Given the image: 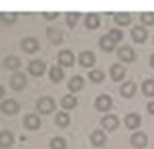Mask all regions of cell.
Returning a JSON list of instances; mask_svg holds the SVG:
<instances>
[{
    "label": "cell",
    "instance_id": "obj_1",
    "mask_svg": "<svg viewBox=\"0 0 154 149\" xmlns=\"http://www.w3.org/2000/svg\"><path fill=\"white\" fill-rule=\"evenodd\" d=\"M35 108L40 114H51L57 109V101L51 96H40L35 103Z\"/></svg>",
    "mask_w": 154,
    "mask_h": 149
},
{
    "label": "cell",
    "instance_id": "obj_2",
    "mask_svg": "<svg viewBox=\"0 0 154 149\" xmlns=\"http://www.w3.org/2000/svg\"><path fill=\"white\" fill-rule=\"evenodd\" d=\"M45 71H47V63H45L43 60L33 58V60H30V61H28L27 73L30 76H33V78H40V76H43Z\"/></svg>",
    "mask_w": 154,
    "mask_h": 149
},
{
    "label": "cell",
    "instance_id": "obj_3",
    "mask_svg": "<svg viewBox=\"0 0 154 149\" xmlns=\"http://www.w3.org/2000/svg\"><path fill=\"white\" fill-rule=\"evenodd\" d=\"M0 113L5 116H15L20 113V103L14 98H5L0 101Z\"/></svg>",
    "mask_w": 154,
    "mask_h": 149
},
{
    "label": "cell",
    "instance_id": "obj_4",
    "mask_svg": "<svg viewBox=\"0 0 154 149\" xmlns=\"http://www.w3.org/2000/svg\"><path fill=\"white\" fill-rule=\"evenodd\" d=\"M20 50L27 55H35L40 50V42L35 36H23L20 40Z\"/></svg>",
    "mask_w": 154,
    "mask_h": 149
},
{
    "label": "cell",
    "instance_id": "obj_5",
    "mask_svg": "<svg viewBox=\"0 0 154 149\" xmlns=\"http://www.w3.org/2000/svg\"><path fill=\"white\" fill-rule=\"evenodd\" d=\"M27 73L23 71H15L12 73L10 79H8V86H10L14 91H22V89L27 86Z\"/></svg>",
    "mask_w": 154,
    "mask_h": 149
},
{
    "label": "cell",
    "instance_id": "obj_6",
    "mask_svg": "<svg viewBox=\"0 0 154 149\" xmlns=\"http://www.w3.org/2000/svg\"><path fill=\"white\" fill-rule=\"evenodd\" d=\"M23 128L27 131H38L42 128V118L35 113H28L23 116Z\"/></svg>",
    "mask_w": 154,
    "mask_h": 149
},
{
    "label": "cell",
    "instance_id": "obj_7",
    "mask_svg": "<svg viewBox=\"0 0 154 149\" xmlns=\"http://www.w3.org/2000/svg\"><path fill=\"white\" fill-rule=\"evenodd\" d=\"M57 61L61 68H70L75 65V55L71 50H61L57 56Z\"/></svg>",
    "mask_w": 154,
    "mask_h": 149
},
{
    "label": "cell",
    "instance_id": "obj_8",
    "mask_svg": "<svg viewBox=\"0 0 154 149\" xmlns=\"http://www.w3.org/2000/svg\"><path fill=\"white\" fill-rule=\"evenodd\" d=\"M15 144V134L10 129H2L0 131V149H10Z\"/></svg>",
    "mask_w": 154,
    "mask_h": 149
},
{
    "label": "cell",
    "instance_id": "obj_9",
    "mask_svg": "<svg viewBox=\"0 0 154 149\" xmlns=\"http://www.w3.org/2000/svg\"><path fill=\"white\" fill-rule=\"evenodd\" d=\"M47 38L51 45H61L63 43V32L57 26H48L47 28Z\"/></svg>",
    "mask_w": 154,
    "mask_h": 149
},
{
    "label": "cell",
    "instance_id": "obj_10",
    "mask_svg": "<svg viewBox=\"0 0 154 149\" xmlns=\"http://www.w3.org/2000/svg\"><path fill=\"white\" fill-rule=\"evenodd\" d=\"M78 63H80L83 68H91V66L96 63V56H94L93 51L85 50V51H81L80 56H78Z\"/></svg>",
    "mask_w": 154,
    "mask_h": 149
},
{
    "label": "cell",
    "instance_id": "obj_11",
    "mask_svg": "<svg viewBox=\"0 0 154 149\" xmlns=\"http://www.w3.org/2000/svg\"><path fill=\"white\" fill-rule=\"evenodd\" d=\"M101 126H103V129L113 132V131H116L118 126H119V119H118V116H114V114H106V116H103V119H101Z\"/></svg>",
    "mask_w": 154,
    "mask_h": 149
},
{
    "label": "cell",
    "instance_id": "obj_12",
    "mask_svg": "<svg viewBox=\"0 0 154 149\" xmlns=\"http://www.w3.org/2000/svg\"><path fill=\"white\" fill-rule=\"evenodd\" d=\"M106 132L103 129H94L93 132L90 134V142L94 146V147H101V146L106 144Z\"/></svg>",
    "mask_w": 154,
    "mask_h": 149
},
{
    "label": "cell",
    "instance_id": "obj_13",
    "mask_svg": "<svg viewBox=\"0 0 154 149\" xmlns=\"http://www.w3.org/2000/svg\"><path fill=\"white\" fill-rule=\"evenodd\" d=\"M2 63H4V66L7 70H10L12 73L18 71V68L22 66V60L18 58V56H15V55H7L4 60H2Z\"/></svg>",
    "mask_w": 154,
    "mask_h": 149
},
{
    "label": "cell",
    "instance_id": "obj_14",
    "mask_svg": "<svg viewBox=\"0 0 154 149\" xmlns=\"http://www.w3.org/2000/svg\"><path fill=\"white\" fill-rule=\"evenodd\" d=\"M118 58H119L121 61H124V63H131V61L136 60V53H134V50L131 48V46L124 45V46H121V48L118 50Z\"/></svg>",
    "mask_w": 154,
    "mask_h": 149
},
{
    "label": "cell",
    "instance_id": "obj_15",
    "mask_svg": "<svg viewBox=\"0 0 154 149\" xmlns=\"http://www.w3.org/2000/svg\"><path fill=\"white\" fill-rule=\"evenodd\" d=\"M111 106H113V99H111L109 95H100L94 99V108L98 111H108Z\"/></svg>",
    "mask_w": 154,
    "mask_h": 149
},
{
    "label": "cell",
    "instance_id": "obj_16",
    "mask_svg": "<svg viewBox=\"0 0 154 149\" xmlns=\"http://www.w3.org/2000/svg\"><path fill=\"white\" fill-rule=\"evenodd\" d=\"M83 86H85V78H83V76H80V75H75V76H71V78L68 79V89H70L71 95L81 91Z\"/></svg>",
    "mask_w": 154,
    "mask_h": 149
},
{
    "label": "cell",
    "instance_id": "obj_17",
    "mask_svg": "<svg viewBox=\"0 0 154 149\" xmlns=\"http://www.w3.org/2000/svg\"><path fill=\"white\" fill-rule=\"evenodd\" d=\"M48 76H50L51 83H60V81H63V78H65V70L61 68L60 65H53V66L48 68Z\"/></svg>",
    "mask_w": 154,
    "mask_h": 149
},
{
    "label": "cell",
    "instance_id": "obj_18",
    "mask_svg": "<svg viewBox=\"0 0 154 149\" xmlns=\"http://www.w3.org/2000/svg\"><path fill=\"white\" fill-rule=\"evenodd\" d=\"M131 38H133L136 43H144V42H146V38H147L146 26H143V25L134 26V28L131 30Z\"/></svg>",
    "mask_w": 154,
    "mask_h": 149
},
{
    "label": "cell",
    "instance_id": "obj_19",
    "mask_svg": "<svg viewBox=\"0 0 154 149\" xmlns=\"http://www.w3.org/2000/svg\"><path fill=\"white\" fill-rule=\"evenodd\" d=\"M78 104V98L75 95H65L63 98L60 99V106L65 109V111H70V109H75Z\"/></svg>",
    "mask_w": 154,
    "mask_h": 149
},
{
    "label": "cell",
    "instance_id": "obj_20",
    "mask_svg": "<svg viewBox=\"0 0 154 149\" xmlns=\"http://www.w3.org/2000/svg\"><path fill=\"white\" fill-rule=\"evenodd\" d=\"M131 144H133L134 147H137V149L146 147V146H147V136H146V132H141V131L134 132V134L131 136Z\"/></svg>",
    "mask_w": 154,
    "mask_h": 149
},
{
    "label": "cell",
    "instance_id": "obj_21",
    "mask_svg": "<svg viewBox=\"0 0 154 149\" xmlns=\"http://www.w3.org/2000/svg\"><path fill=\"white\" fill-rule=\"evenodd\" d=\"M109 75L113 78V81H121V79L126 76V68H124L121 63H114L109 68Z\"/></svg>",
    "mask_w": 154,
    "mask_h": 149
},
{
    "label": "cell",
    "instance_id": "obj_22",
    "mask_svg": "<svg viewBox=\"0 0 154 149\" xmlns=\"http://www.w3.org/2000/svg\"><path fill=\"white\" fill-rule=\"evenodd\" d=\"M136 89H137V86H136V83H134V81H126V83L121 85L119 93H121L123 98H133V96L136 95Z\"/></svg>",
    "mask_w": 154,
    "mask_h": 149
},
{
    "label": "cell",
    "instance_id": "obj_23",
    "mask_svg": "<svg viewBox=\"0 0 154 149\" xmlns=\"http://www.w3.org/2000/svg\"><path fill=\"white\" fill-rule=\"evenodd\" d=\"M101 25V18L98 13H88L86 17H85V26L90 30H96L98 26Z\"/></svg>",
    "mask_w": 154,
    "mask_h": 149
},
{
    "label": "cell",
    "instance_id": "obj_24",
    "mask_svg": "<svg viewBox=\"0 0 154 149\" xmlns=\"http://www.w3.org/2000/svg\"><path fill=\"white\" fill-rule=\"evenodd\" d=\"M70 123H71V118L66 111H58L57 114H55V124H57L58 128H68Z\"/></svg>",
    "mask_w": 154,
    "mask_h": 149
},
{
    "label": "cell",
    "instance_id": "obj_25",
    "mask_svg": "<svg viewBox=\"0 0 154 149\" xmlns=\"http://www.w3.org/2000/svg\"><path fill=\"white\" fill-rule=\"evenodd\" d=\"M124 124H126L128 129H136V128H139V124H141V116L136 114V113H129V114H126V118H124Z\"/></svg>",
    "mask_w": 154,
    "mask_h": 149
},
{
    "label": "cell",
    "instance_id": "obj_26",
    "mask_svg": "<svg viewBox=\"0 0 154 149\" xmlns=\"http://www.w3.org/2000/svg\"><path fill=\"white\" fill-rule=\"evenodd\" d=\"M0 22L5 25H15L18 22V13L17 12H0Z\"/></svg>",
    "mask_w": 154,
    "mask_h": 149
},
{
    "label": "cell",
    "instance_id": "obj_27",
    "mask_svg": "<svg viewBox=\"0 0 154 149\" xmlns=\"http://www.w3.org/2000/svg\"><path fill=\"white\" fill-rule=\"evenodd\" d=\"M114 46H116V43L113 42V38H111L109 35H104V36H101V38H100V48L103 50V51L109 53V51H113V50H114Z\"/></svg>",
    "mask_w": 154,
    "mask_h": 149
},
{
    "label": "cell",
    "instance_id": "obj_28",
    "mask_svg": "<svg viewBox=\"0 0 154 149\" xmlns=\"http://www.w3.org/2000/svg\"><path fill=\"white\" fill-rule=\"evenodd\" d=\"M114 23H118L119 26L129 25V23H131V13H126V12L114 13Z\"/></svg>",
    "mask_w": 154,
    "mask_h": 149
},
{
    "label": "cell",
    "instance_id": "obj_29",
    "mask_svg": "<svg viewBox=\"0 0 154 149\" xmlns=\"http://www.w3.org/2000/svg\"><path fill=\"white\" fill-rule=\"evenodd\" d=\"M80 12H68L66 15H65V22H66V25L70 26V28H75V25L78 23V20H80Z\"/></svg>",
    "mask_w": 154,
    "mask_h": 149
},
{
    "label": "cell",
    "instance_id": "obj_30",
    "mask_svg": "<svg viewBox=\"0 0 154 149\" xmlns=\"http://www.w3.org/2000/svg\"><path fill=\"white\" fill-rule=\"evenodd\" d=\"M48 146H50V149H66V139L61 136H55Z\"/></svg>",
    "mask_w": 154,
    "mask_h": 149
},
{
    "label": "cell",
    "instance_id": "obj_31",
    "mask_svg": "<svg viewBox=\"0 0 154 149\" xmlns=\"http://www.w3.org/2000/svg\"><path fill=\"white\" fill-rule=\"evenodd\" d=\"M141 89L146 96H154V79H144Z\"/></svg>",
    "mask_w": 154,
    "mask_h": 149
},
{
    "label": "cell",
    "instance_id": "obj_32",
    "mask_svg": "<svg viewBox=\"0 0 154 149\" xmlns=\"http://www.w3.org/2000/svg\"><path fill=\"white\" fill-rule=\"evenodd\" d=\"M88 78L93 83H101L104 79V73L101 71V70H91V71L88 73Z\"/></svg>",
    "mask_w": 154,
    "mask_h": 149
},
{
    "label": "cell",
    "instance_id": "obj_33",
    "mask_svg": "<svg viewBox=\"0 0 154 149\" xmlns=\"http://www.w3.org/2000/svg\"><path fill=\"white\" fill-rule=\"evenodd\" d=\"M141 22L147 26L154 25V12H143L141 13Z\"/></svg>",
    "mask_w": 154,
    "mask_h": 149
},
{
    "label": "cell",
    "instance_id": "obj_34",
    "mask_svg": "<svg viewBox=\"0 0 154 149\" xmlns=\"http://www.w3.org/2000/svg\"><path fill=\"white\" fill-rule=\"evenodd\" d=\"M108 35H109L111 38H113V42H114V43L121 42V40H123V36H124V35H123V32H121L119 28H111Z\"/></svg>",
    "mask_w": 154,
    "mask_h": 149
},
{
    "label": "cell",
    "instance_id": "obj_35",
    "mask_svg": "<svg viewBox=\"0 0 154 149\" xmlns=\"http://www.w3.org/2000/svg\"><path fill=\"white\" fill-rule=\"evenodd\" d=\"M42 17H43L45 20H48V22H53V20H57L58 17H60V13L58 12H43Z\"/></svg>",
    "mask_w": 154,
    "mask_h": 149
},
{
    "label": "cell",
    "instance_id": "obj_36",
    "mask_svg": "<svg viewBox=\"0 0 154 149\" xmlns=\"http://www.w3.org/2000/svg\"><path fill=\"white\" fill-rule=\"evenodd\" d=\"M147 113H149V114H152V116H154V101L147 103Z\"/></svg>",
    "mask_w": 154,
    "mask_h": 149
},
{
    "label": "cell",
    "instance_id": "obj_37",
    "mask_svg": "<svg viewBox=\"0 0 154 149\" xmlns=\"http://www.w3.org/2000/svg\"><path fill=\"white\" fill-rule=\"evenodd\" d=\"M5 99V88L0 85V101H4Z\"/></svg>",
    "mask_w": 154,
    "mask_h": 149
},
{
    "label": "cell",
    "instance_id": "obj_38",
    "mask_svg": "<svg viewBox=\"0 0 154 149\" xmlns=\"http://www.w3.org/2000/svg\"><path fill=\"white\" fill-rule=\"evenodd\" d=\"M149 61H151V68H154V55H151Z\"/></svg>",
    "mask_w": 154,
    "mask_h": 149
}]
</instances>
